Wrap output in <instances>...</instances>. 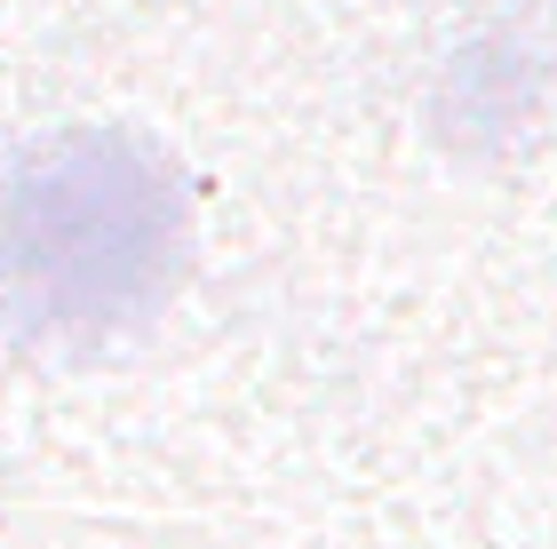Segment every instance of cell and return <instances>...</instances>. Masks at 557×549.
Returning <instances> with one entry per match:
<instances>
[{
    "label": "cell",
    "instance_id": "6da1fadb",
    "mask_svg": "<svg viewBox=\"0 0 557 549\" xmlns=\"http://www.w3.org/2000/svg\"><path fill=\"white\" fill-rule=\"evenodd\" d=\"M184 271V184L128 128H57L0 160V327L104 342L144 327Z\"/></svg>",
    "mask_w": 557,
    "mask_h": 549
}]
</instances>
